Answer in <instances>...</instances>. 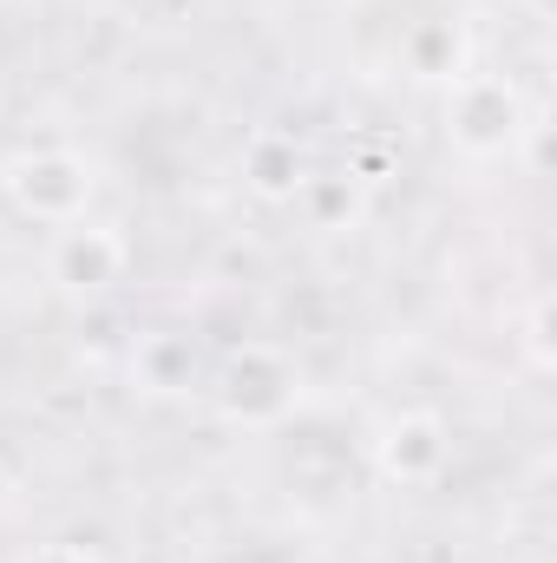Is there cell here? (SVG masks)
Masks as SVG:
<instances>
[{"mask_svg":"<svg viewBox=\"0 0 557 563\" xmlns=\"http://www.w3.org/2000/svg\"><path fill=\"white\" fill-rule=\"evenodd\" d=\"M125 276H132V243L99 217H79L46 243V282L73 301H99Z\"/></svg>","mask_w":557,"mask_h":563,"instance_id":"cell-4","label":"cell"},{"mask_svg":"<svg viewBox=\"0 0 557 563\" xmlns=\"http://www.w3.org/2000/svg\"><path fill=\"white\" fill-rule=\"evenodd\" d=\"M0 197L26 217V223H79L92 217V197H99V164L66 151V144H40V151H13L0 164Z\"/></svg>","mask_w":557,"mask_h":563,"instance_id":"cell-2","label":"cell"},{"mask_svg":"<svg viewBox=\"0 0 557 563\" xmlns=\"http://www.w3.org/2000/svg\"><path fill=\"white\" fill-rule=\"evenodd\" d=\"M295 210H302V223L321 230V236L361 230V217H368V184H354L348 170H308L302 190H295Z\"/></svg>","mask_w":557,"mask_h":563,"instance_id":"cell-8","label":"cell"},{"mask_svg":"<svg viewBox=\"0 0 557 563\" xmlns=\"http://www.w3.org/2000/svg\"><path fill=\"white\" fill-rule=\"evenodd\" d=\"M525 125H532V106L505 73H459L446 86V144L459 157H472V164L505 157L525 139Z\"/></svg>","mask_w":557,"mask_h":563,"instance_id":"cell-3","label":"cell"},{"mask_svg":"<svg viewBox=\"0 0 557 563\" xmlns=\"http://www.w3.org/2000/svg\"><path fill=\"white\" fill-rule=\"evenodd\" d=\"M125 367H132V387H139L144 400H184V394H204V347L184 334V328H151L132 341V354H125Z\"/></svg>","mask_w":557,"mask_h":563,"instance_id":"cell-6","label":"cell"},{"mask_svg":"<svg viewBox=\"0 0 557 563\" xmlns=\"http://www.w3.org/2000/svg\"><path fill=\"white\" fill-rule=\"evenodd\" d=\"M204 394H210L223 426L270 432V426H282L302 407V361L288 347H276V341H243L204 374Z\"/></svg>","mask_w":557,"mask_h":563,"instance_id":"cell-1","label":"cell"},{"mask_svg":"<svg viewBox=\"0 0 557 563\" xmlns=\"http://www.w3.org/2000/svg\"><path fill=\"white\" fill-rule=\"evenodd\" d=\"M302 177H308V157H302V144L288 139V132H256V139L243 144V190L250 197L295 203Z\"/></svg>","mask_w":557,"mask_h":563,"instance_id":"cell-7","label":"cell"},{"mask_svg":"<svg viewBox=\"0 0 557 563\" xmlns=\"http://www.w3.org/2000/svg\"><path fill=\"white\" fill-rule=\"evenodd\" d=\"M79 7H86V13H106V20H112V13H132L139 0H79Z\"/></svg>","mask_w":557,"mask_h":563,"instance_id":"cell-11","label":"cell"},{"mask_svg":"<svg viewBox=\"0 0 557 563\" xmlns=\"http://www.w3.org/2000/svg\"><path fill=\"white\" fill-rule=\"evenodd\" d=\"M401 59H407L414 79L452 86V79L466 73V26H459V20H414V26L401 33Z\"/></svg>","mask_w":557,"mask_h":563,"instance_id":"cell-9","label":"cell"},{"mask_svg":"<svg viewBox=\"0 0 557 563\" xmlns=\"http://www.w3.org/2000/svg\"><path fill=\"white\" fill-rule=\"evenodd\" d=\"M26 563H99L86 544H73V538H53V544H33Z\"/></svg>","mask_w":557,"mask_h":563,"instance_id":"cell-10","label":"cell"},{"mask_svg":"<svg viewBox=\"0 0 557 563\" xmlns=\"http://www.w3.org/2000/svg\"><path fill=\"white\" fill-rule=\"evenodd\" d=\"M452 465V426L439 420V413H394V420L374 432V472L387 478V485H433L439 472Z\"/></svg>","mask_w":557,"mask_h":563,"instance_id":"cell-5","label":"cell"}]
</instances>
